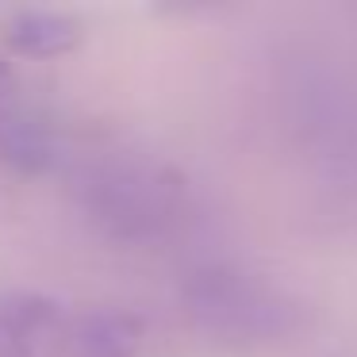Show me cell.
Masks as SVG:
<instances>
[{
    "mask_svg": "<svg viewBox=\"0 0 357 357\" xmlns=\"http://www.w3.org/2000/svg\"><path fill=\"white\" fill-rule=\"evenodd\" d=\"M142 338V319L119 307L85 311L66 334L73 357H139Z\"/></svg>",
    "mask_w": 357,
    "mask_h": 357,
    "instance_id": "3",
    "label": "cell"
},
{
    "mask_svg": "<svg viewBox=\"0 0 357 357\" xmlns=\"http://www.w3.org/2000/svg\"><path fill=\"white\" fill-rule=\"evenodd\" d=\"M192 311L215 334L234 338H261L280 331V319L288 315V303L280 292L257 284L242 273H208L192 284Z\"/></svg>",
    "mask_w": 357,
    "mask_h": 357,
    "instance_id": "1",
    "label": "cell"
},
{
    "mask_svg": "<svg viewBox=\"0 0 357 357\" xmlns=\"http://www.w3.org/2000/svg\"><path fill=\"white\" fill-rule=\"evenodd\" d=\"M0 39L20 58H58L81 43V24L70 12L54 8H24L12 12L0 27Z\"/></svg>",
    "mask_w": 357,
    "mask_h": 357,
    "instance_id": "2",
    "label": "cell"
},
{
    "mask_svg": "<svg viewBox=\"0 0 357 357\" xmlns=\"http://www.w3.org/2000/svg\"><path fill=\"white\" fill-rule=\"evenodd\" d=\"M8 81H12V70H8V62H4V58H0V93H4V89H8Z\"/></svg>",
    "mask_w": 357,
    "mask_h": 357,
    "instance_id": "4",
    "label": "cell"
}]
</instances>
